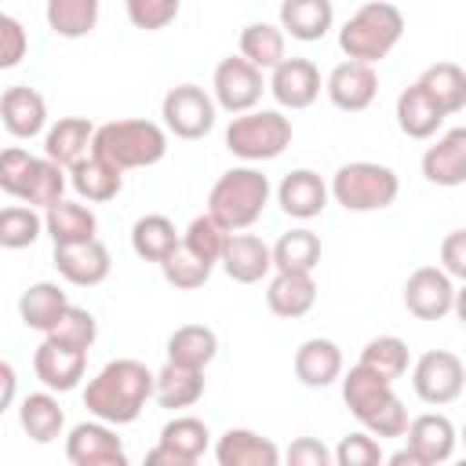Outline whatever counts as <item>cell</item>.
Here are the masks:
<instances>
[{
	"label": "cell",
	"mask_w": 466,
	"mask_h": 466,
	"mask_svg": "<svg viewBox=\"0 0 466 466\" xmlns=\"http://www.w3.org/2000/svg\"><path fill=\"white\" fill-rule=\"evenodd\" d=\"M55 269L73 288H95V284H102L109 277L113 255L98 237L95 240H80V244H55Z\"/></svg>",
	"instance_id": "cell-17"
},
{
	"label": "cell",
	"mask_w": 466,
	"mask_h": 466,
	"mask_svg": "<svg viewBox=\"0 0 466 466\" xmlns=\"http://www.w3.org/2000/svg\"><path fill=\"white\" fill-rule=\"evenodd\" d=\"M44 233H47V226H44V211L40 208L18 200V204H7L0 211V248L18 251V248L36 244Z\"/></svg>",
	"instance_id": "cell-40"
},
{
	"label": "cell",
	"mask_w": 466,
	"mask_h": 466,
	"mask_svg": "<svg viewBox=\"0 0 466 466\" xmlns=\"http://www.w3.org/2000/svg\"><path fill=\"white\" fill-rule=\"evenodd\" d=\"M204 397V371L200 368H186L175 360H164V368L157 371V390L153 400L167 411H186Z\"/></svg>",
	"instance_id": "cell-32"
},
{
	"label": "cell",
	"mask_w": 466,
	"mask_h": 466,
	"mask_svg": "<svg viewBox=\"0 0 466 466\" xmlns=\"http://www.w3.org/2000/svg\"><path fill=\"white\" fill-rule=\"evenodd\" d=\"M451 313H455L459 324L466 328V280H462V288H455V306H451Z\"/></svg>",
	"instance_id": "cell-53"
},
{
	"label": "cell",
	"mask_w": 466,
	"mask_h": 466,
	"mask_svg": "<svg viewBox=\"0 0 466 466\" xmlns=\"http://www.w3.org/2000/svg\"><path fill=\"white\" fill-rule=\"evenodd\" d=\"M266 306L269 313L284 320H299L317 306V280L306 269H273L266 284Z\"/></svg>",
	"instance_id": "cell-22"
},
{
	"label": "cell",
	"mask_w": 466,
	"mask_h": 466,
	"mask_svg": "<svg viewBox=\"0 0 466 466\" xmlns=\"http://www.w3.org/2000/svg\"><path fill=\"white\" fill-rule=\"evenodd\" d=\"M328 200H331V186H328L317 171H309V167L288 171V175L280 178V186H277V204H280V211H284L288 218H299V222H309V218L324 215Z\"/></svg>",
	"instance_id": "cell-19"
},
{
	"label": "cell",
	"mask_w": 466,
	"mask_h": 466,
	"mask_svg": "<svg viewBox=\"0 0 466 466\" xmlns=\"http://www.w3.org/2000/svg\"><path fill=\"white\" fill-rule=\"evenodd\" d=\"M237 47L251 66H258L266 73V69H277L288 58V33L280 25H273V22H248L240 29V44Z\"/></svg>",
	"instance_id": "cell-37"
},
{
	"label": "cell",
	"mask_w": 466,
	"mask_h": 466,
	"mask_svg": "<svg viewBox=\"0 0 466 466\" xmlns=\"http://www.w3.org/2000/svg\"><path fill=\"white\" fill-rule=\"evenodd\" d=\"M124 11H127V22L142 33H160L167 29L178 11H182V0H124Z\"/></svg>",
	"instance_id": "cell-46"
},
{
	"label": "cell",
	"mask_w": 466,
	"mask_h": 466,
	"mask_svg": "<svg viewBox=\"0 0 466 466\" xmlns=\"http://www.w3.org/2000/svg\"><path fill=\"white\" fill-rule=\"evenodd\" d=\"M288 462L291 466H331L335 462V451H328L317 437H299L288 448Z\"/></svg>",
	"instance_id": "cell-50"
},
{
	"label": "cell",
	"mask_w": 466,
	"mask_h": 466,
	"mask_svg": "<svg viewBox=\"0 0 466 466\" xmlns=\"http://www.w3.org/2000/svg\"><path fill=\"white\" fill-rule=\"evenodd\" d=\"M269 95L280 109H309L320 98V69L309 58H284L269 69Z\"/></svg>",
	"instance_id": "cell-18"
},
{
	"label": "cell",
	"mask_w": 466,
	"mask_h": 466,
	"mask_svg": "<svg viewBox=\"0 0 466 466\" xmlns=\"http://www.w3.org/2000/svg\"><path fill=\"white\" fill-rule=\"evenodd\" d=\"M66 459L73 466H127V448L116 437L113 422L91 415L66 433Z\"/></svg>",
	"instance_id": "cell-13"
},
{
	"label": "cell",
	"mask_w": 466,
	"mask_h": 466,
	"mask_svg": "<svg viewBox=\"0 0 466 466\" xmlns=\"http://www.w3.org/2000/svg\"><path fill=\"white\" fill-rule=\"evenodd\" d=\"M69 186H73V193H76L80 200H87V204H106V200L120 197V189H124V171H120L116 164H109L106 157L87 153L84 160H76V164L69 167Z\"/></svg>",
	"instance_id": "cell-25"
},
{
	"label": "cell",
	"mask_w": 466,
	"mask_h": 466,
	"mask_svg": "<svg viewBox=\"0 0 466 466\" xmlns=\"http://www.w3.org/2000/svg\"><path fill=\"white\" fill-rule=\"evenodd\" d=\"M102 15V0H47L44 4V18L47 29L62 40H84Z\"/></svg>",
	"instance_id": "cell-36"
},
{
	"label": "cell",
	"mask_w": 466,
	"mask_h": 466,
	"mask_svg": "<svg viewBox=\"0 0 466 466\" xmlns=\"http://www.w3.org/2000/svg\"><path fill=\"white\" fill-rule=\"evenodd\" d=\"M33 371H36L40 386H47L55 393H69L84 382L87 350H73V346H62L44 335V342L33 350Z\"/></svg>",
	"instance_id": "cell-16"
},
{
	"label": "cell",
	"mask_w": 466,
	"mask_h": 466,
	"mask_svg": "<svg viewBox=\"0 0 466 466\" xmlns=\"http://www.w3.org/2000/svg\"><path fill=\"white\" fill-rule=\"evenodd\" d=\"M408 444L422 455L426 466H437V462H448L455 455V444H459V430L451 426L448 415L441 411H426V415H415L408 422Z\"/></svg>",
	"instance_id": "cell-26"
},
{
	"label": "cell",
	"mask_w": 466,
	"mask_h": 466,
	"mask_svg": "<svg viewBox=\"0 0 466 466\" xmlns=\"http://www.w3.org/2000/svg\"><path fill=\"white\" fill-rule=\"evenodd\" d=\"M47 339H55V342H62V346H73V350H91L95 339H98V320H95L91 309L69 302V309H66L62 320L47 331Z\"/></svg>",
	"instance_id": "cell-45"
},
{
	"label": "cell",
	"mask_w": 466,
	"mask_h": 466,
	"mask_svg": "<svg viewBox=\"0 0 466 466\" xmlns=\"http://www.w3.org/2000/svg\"><path fill=\"white\" fill-rule=\"evenodd\" d=\"M397 127L408 135V138H415V142H426V138H433L437 131H441V124H444V109L426 95V87L415 80V84H408L400 95H397Z\"/></svg>",
	"instance_id": "cell-28"
},
{
	"label": "cell",
	"mask_w": 466,
	"mask_h": 466,
	"mask_svg": "<svg viewBox=\"0 0 466 466\" xmlns=\"http://www.w3.org/2000/svg\"><path fill=\"white\" fill-rule=\"evenodd\" d=\"M404 36V15L390 0H371L357 7L342 29H339V47L353 62H382Z\"/></svg>",
	"instance_id": "cell-6"
},
{
	"label": "cell",
	"mask_w": 466,
	"mask_h": 466,
	"mask_svg": "<svg viewBox=\"0 0 466 466\" xmlns=\"http://www.w3.org/2000/svg\"><path fill=\"white\" fill-rule=\"evenodd\" d=\"M66 309H69V295L58 284H51V280H36V284H29L18 295V317H22V324L33 328V331H44V335L62 320Z\"/></svg>",
	"instance_id": "cell-34"
},
{
	"label": "cell",
	"mask_w": 466,
	"mask_h": 466,
	"mask_svg": "<svg viewBox=\"0 0 466 466\" xmlns=\"http://www.w3.org/2000/svg\"><path fill=\"white\" fill-rule=\"evenodd\" d=\"M324 91H328V98H331L335 109H342V113H364L375 102V95H379V73H375L371 62L346 58V62H339L328 73Z\"/></svg>",
	"instance_id": "cell-15"
},
{
	"label": "cell",
	"mask_w": 466,
	"mask_h": 466,
	"mask_svg": "<svg viewBox=\"0 0 466 466\" xmlns=\"http://www.w3.org/2000/svg\"><path fill=\"white\" fill-rule=\"evenodd\" d=\"M331 25H335L331 0H280V29L291 40L317 44L331 33Z\"/></svg>",
	"instance_id": "cell-30"
},
{
	"label": "cell",
	"mask_w": 466,
	"mask_h": 466,
	"mask_svg": "<svg viewBox=\"0 0 466 466\" xmlns=\"http://www.w3.org/2000/svg\"><path fill=\"white\" fill-rule=\"evenodd\" d=\"M211 262H204L197 251H189L186 244H178L164 262H160V273H164V280L171 284V288H178V291H197V288H204L208 284V277H211Z\"/></svg>",
	"instance_id": "cell-43"
},
{
	"label": "cell",
	"mask_w": 466,
	"mask_h": 466,
	"mask_svg": "<svg viewBox=\"0 0 466 466\" xmlns=\"http://www.w3.org/2000/svg\"><path fill=\"white\" fill-rule=\"evenodd\" d=\"M419 84L444 109V116L466 109V69L462 66H455V62H433V66L422 69Z\"/></svg>",
	"instance_id": "cell-39"
},
{
	"label": "cell",
	"mask_w": 466,
	"mask_h": 466,
	"mask_svg": "<svg viewBox=\"0 0 466 466\" xmlns=\"http://www.w3.org/2000/svg\"><path fill=\"white\" fill-rule=\"evenodd\" d=\"M153 390H157V371H149L135 357H116L87 379L84 408L102 422L127 426L142 415L146 400H153Z\"/></svg>",
	"instance_id": "cell-1"
},
{
	"label": "cell",
	"mask_w": 466,
	"mask_h": 466,
	"mask_svg": "<svg viewBox=\"0 0 466 466\" xmlns=\"http://www.w3.org/2000/svg\"><path fill=\"white\" fill-rule=\"evenodd\" d=\"M18 426L25 430L29 441L36 444H51L62 437L66 430V411L55 397V390H40V393H25L22 404H18Z\"/></svg>",
	"instance_id": "cell-31"
},
{
	"label": "cell",
	"mask_w": 466,
	"mask_h": 466,
	"mask_svg": "<svg viewBox=\"0 0 466 466\" xmlns=\"http://www.w3.org/2000/svg\"><path fill=\"white\" fill-rule=\"evenodd\" d=\"M15 386H18L15 364L11 360H0V408H11L15 404Z\"/></svg>",
	"instance_id": "cell-51"
},
{
	"label": "cell",
	"mask_w": 466,
	"mask_h": 466,
	"mask_svg": "<svg viewBox=\"0 0 466 466\" xmlns=\"http://www.w3.org/2000/svg\"><path fill=\"white\" fill-rule=\"evenodd\" d=\"M178 244H182V237H178V229H175V222L167 215H142L131 226V251L142 262H157L160 266Z\"/></svg>",
	"instance_id": "cell-38"
},
{
	"label": "cell",
	"mask_w": 466,
	"mask_h": 466,
	"mask_svg": "<svg viewBox=\"0 0 466 466\" xmlns=\"http://www.w3.org/2000/svg\"><path fill=\"white\" fill-rule=\"evenodd\" d=\"M291 135H295L291 116H284L280 109H248L229 120L226 149L244 164H262V160H277L291 146Z\"/></svg>",
	"instance_id": "cell-8"
},
{
	"label": "cell",
	"mask_w": 466,
	"mask_h": 466,
	"mask_svg": "<svg viewBox=\"0 0 466 466\" xmlns=\"http://www.w3.org/2000/svg\"><path fill=\"white\" fill-rule=\"evenodd\" d=\"M29 51V33L15 15L0 18V69H15Z\"/></svg>",
	"instance_id": "cell-48"
},
{
	"label": "cell",
	"mask_w": 466,
	"mask_h": 466,
	"mask_svg": "<svg viewBox=\"0 0 466 466\" xmlns=\"http://www.w3.org/2000/svg\"><path fill=\"white\" fill-rule=\"evenodd\" d=\"M167 360L186 364V368H208L218 357V335L208 324H182L167 335Z\"/></svg>",
	"instance_id": "cell-35"
},
{
	"label": "cell",
	"mask_w": 466,
	"mask_h": 466,
	"mask_svg": "<svg viewBox=\"0 0 466 466\" xmlns=\"http://www.w3.org/2000/svg\"><path fill=\"white\" fill-rule=\"evenodd\" d=\"M411 390L422 404H451L466 390V364L451 350H426L411 364Z\"/></svg>",
	"instance_id": "cell-10"
},
{
	"label": "cell",
	"mask_w": 466,
	"mask_h": 466,
	"mask_svg": "<svg viewBox=\"0 0 466 466\" xmlns=\"http://www.w3.org/2000/svg\"><path fill=\"white\" fill-rule=\"evenodd\" d=\"M167 135L171 131L164 124H157V120H142V116L109 120V124H98L91 153L106 157L120 171L153 167V164H160L167 157Z\"/></svg>",
	"instance_id": "cell-4"
},
{
	"label": "cell",
	"mask_w": 466,
	"mask_h": 466,
	"mask_svg": "<svg viewBox=\"0 0 466 466\" xmlns=\"http://www.w3.org/2000/svg\"><path fill=\"white\" fill-rule=\"evenodd\" d=\"M422 178L433 186H466V127H448L422 153Z\"/></svg>",
	"instance_id": "cell-23"
},
{
	"label": "cell",
	"mask_w": 466,
	"mask_h": 466,
	"mask_svg": "<svg viewBox=\"0 0 466 466\" xmlns=\"http://www.w3.org/2000/svg\"><path fill=\"white\" fill-rule=\"evenodd\" d=\"M386 455H382V444L375 433L368 430H357V433H346L335 448V466H379Z\"/></svg>",
	"instance_id": "cell-47"
},
{
	"label": "cell",
	"mask_w": 466,
	"mask_h": 466,
	"mask_svg": "<svg viewBox=\"0 0 466 466\" xmlns=\"http://www.w3.org/2000/svg\"><path fill=\"white\" fill-rule=\"evenodd\" d=\"M331 200L342 211L353 215H368V211H382L397 200L400 193V178L393 167L375 164V160H350L331 175Z\"/></svg>",
	"instance_id": "cell-7"
},
{
	"label": "cell",
	"mask_w": 466,
	"mask_h": 466,
	"mask_svg": "<svg viewBox=\"0 0 466 466\" xmlns=\"http://www.w3.org/2000/svg\"><path fill=\"white\" fill-rule=\"evenodd\" d=\"M386 462H390V466H426V462H422V455H419L411 444H408V448H400V451H393Z\"/></svg>",
	"instance_id": "cell-52"
},
{
	"label": "cell",
	"mask_w": 466,
	"mask_h": 466,
	"mask_svg": "<svg viewBox=\"0 0 466 466\" xmlns=\"http://www.w3.org/2000/svg\"><path fill=\"white\" fill-rule=\"evenodd\" d=\"M215 462L218 466H277L280 462V448L244 426H229L218 441H215Z\"/></svg>",
	"instance_id": "cell-24"
},
{
	"label": "cell",
	"mask_w": 466,
	"mask_h": 466,
	"mask_svg": "<svg viewBox=\"0 0 466 466\" xmlns=\"http://www.w3.org/2000/svg\"><path fill=\"white\" fill-rule=\"evenodd\" d=\"M441 269L451 280H466V229H451L441 240Z\"/></svg>",
	"instance_id": "cell-49"
},
{
	"label": "cell",
	"mask_w": 466,
	"mask_h": 466,
	"mask_svg": "<svg viewBox=\"0 0 466 466\" xmlns=\"http://www.w3.org/2000/svg\"><path fill=\"white\" fill-rule=\"evenodd\" d=\"M160 116H164V127L175 135V138H186V142H197L204 138L215 120H218V102L215 95H208L200 84H178L164 95L160 102Z\"/></svg>",
	"instance_id": "cell-9"
},
{
	"label": "cell",
	"mask_w": 466,
	"mask_h": 466,
	"mask_svg": "<svg viewBox=\"0 0 466 466\" xmlns=\"http://www.w3.org/2000/svg\"><path fill=\"white\" fill-rule=\"evenodd\" d=\"M226 240H229V229H226L211 211L197 215V218L186 226V233H182V244H186L189 251H197L204 262H211V266H218V262H222Z\"/></svg>",
	"instance_id": "cell-44"
},
{
	"label": "cell",
	"mask_w": 466,
	"mask_h": 466,
	"mask_svg": "<svg viewBox=\"0 0 466 466\" xmlns=\"http://www.w3.org/2000/svg\"><path fill=\"white\" fill-rule=\"evenodd\" d=\"M218 266L237 284H258V280H266L273 273V244H266L262 237L244 233V229L240 233H229Z\"/></svg>",
	"instance_id": "cell-20"
},
{
	"label": "cell",
	"mask_w": 466,
	"mask_h": 466,
	"mask_svg": "<svg viewBox=\"0 0 466 466\" xmlns=\"http://www.w3.org/2000/svg\"><path fill=\"white\" fill-rule=\"evenodd\" d=\"M459 441H462V444H466V422H462V430H459Z\"/></svg>",
	"instance_id": "cell-54"
},
{
	"label": "cell",
	"mask_w": 466,
	"mask_h": 466,
	"mask_svg": "<svg viewBox=\"0 0 466 466\" xmlns=\"http://www.w3.org/2000/svg\"><path fill=\"white\" fill-rule=\"evenodd\" d=\"M69 186V167H62L51 157H33L22 146H7L0 153V189L11 200L33 204L40 211H47L51 204L62 200Z\"/></svg>",
	"instance_id": "cell-3"
},
{
	"label": "cell",
	"mask_w": 466,
	"mask_h": 466,
	"mask_svg": "<svg viewBox=\"0 0 466 466\" xmlns=\"http://www.w3.org/2000/svg\"><path fill=\"white\" fill-rule=\"evenodd\" d=\"M342 400L350 408V415L368 430L375 433L379 441L382 437H404L408 433V408L404 400L393 393V382L382 379L379 371H371L368 364H353L350 371H342Z\"/></svg>",
	"instance_id": "cell-2"
},
{
	"label": "cell",
	"mask_w": 466,
	"mask_h": 466,
	"mask_svg": "<svg viewBox=\"0 0 466 466\" xmlns=\"http://www.w3.org/2000/svg\"><path fill=\"white\" fill-rule=\"evenodd\" d=\"M295 379L309 390H324L342 379V350L331 339H306L295 350Z\"/></svg>",
	"instance_id": "cell-27"
},
{
	"label": "cell",
	"mask_w": 466,
	"mask_h": 466,
	"mask_svg": "<svg viewBox=\"0 0 466 466\" xmlns=\"http://www.w3.org/2000/svg\"><path fill=\"white\" fill-rule=\"evenodd\" d=\"M360 364H368V368L379 371L382 379L397 382V379L411 368V350H408V342L397 339V335H375V339L364 342V350H360Z\"/></svg>",
	"instance_id": "cell-42"
},
{
	"label": "cell",
	"mask_w": 466,
	"mask_h": 466,
	"mask_svg": "<svg viewBox=\"0 0 466 466\" xmlns=\"http://www.w3.org/2000/svg\"><path fill=\"white\" fill-rule=\"evenodd\" d=\"M0 120L11 138H36L47 131V102L29 84H11L0 95Z\"/></svg>",
	"instance_id": "cell-21"
},
{
	"label": "cell",
	"mask_w": 466,
	"mask_h": 466,
	"mask_svg": "<svg viewBox=\"0 0 466 466\" xmlns=\"http://www.w3.org/2000/svg\"><path fill=\"white\" fill-rule=\"evenodd\" d=\"M262 91H269V80L262 76L258 66H251L240 51L237 55H226L218 66H215V76H211V95L218 102V109L226 113H248L262 102Z\"/></svg>",
	"instance_id": "cell-11"
},
{
	"label": "cell",
	"mask_w": 466,
	"mask_h": 466,
	"mask_svg": "<svg viewBox=\"0 0 466 466\" xmlns=\"http://www.w3.org/2000/svg\"><path fill=\"white\" fill-rule=\"evenodd\" d=\"M269 178L255 167V164H240V167H229L215 178L211 193H208V211L229 229V233H240V229H251L266 204H269Z\"/></svg>",
	"instance_id": "cell-5"
},
{
	"label": "cell",
	"mask_w": 466,
	"mask_h": 466,
	"mask_svg": "<svg viewBox=\"0 0 466 466\" xmlns=\"http://www.w3.org/2000/svg\"><path fill=\"white\" fill-rule=\"evenodd\" d=\"M455 306V280L441 266H419L404 280V309L419 320H441Z\"/></svg>",
	"instance_id": "cell-14"
},
{
	"label": "cell",
	"mask_w": 466,
	"mask_h": 466,
	"mask_svg": "<svg viewBox=\"0 0 466 466\" xmlns=\"http://www.w3.org/2000/svg\"><path fill=\"white\" fill-rule=\"evenodd\" d=\"M320 251H324L320 237L313 229H306V226H295V229L277 237V244H273V269H306V273H313L317 262H320Z\"/></svg>",
	"instance_id": "cell-41"
},
{
	"label": "cell",
	"mask_w": 466,
	"mask_h": 466,
	"mask_svg": "<svg viewBox=\"0 0 466 466\" xmlns=\"http://www.w3.org/2000/svg\"><path fill=\"white\" fill-rule=\"evenodd\" d=\"M211 448V430L204 419L197 415H175L160 426L157 448L146 455L149 466L164 462V466H193L204 459V451Z\"/></svg>",
	"instance_id": "cell-12"
},
{
	"label": "cell",
	"mask_w": 466,
	"mask_h": 466,
	"mask_svg": "<svg viewBox=\"0 0 466 466\" xmlns=\"http://www.w3.org/2000/svg\"><path fill=\"white\" fill-rule=\"evenodd\" d=\"M95 124L87 116H58L47 131H44V157L58 160L62 167H73L76 160H84L95 146Z\"/></svg>",
	"instance_id": "cell-29"
},
{
	"label": "cell",
	"mask_w": 466,
	"mask_h": 466,
	"mask_svg": "<svg viewBox=\"0 0 466 466\" xmlns=\"http://www.w3.org/2000/svg\"><path fill=\"white\" fill-rule=\"evenodd\" d=\"M44 226L51 244H80V240H95L98 237V215L80 204V200H58L44 211Z\"/></svg>",
	"instance_id": "cell-33"
}]
</instances>
